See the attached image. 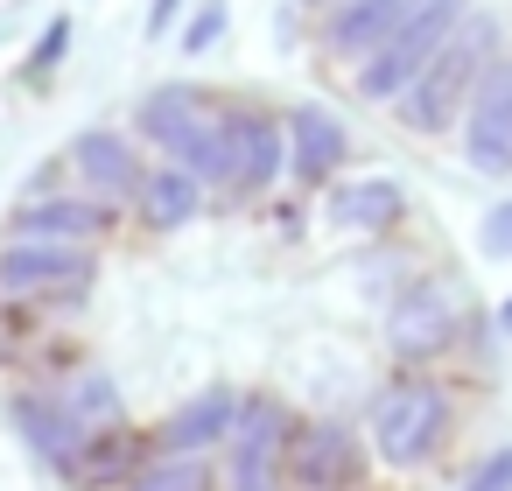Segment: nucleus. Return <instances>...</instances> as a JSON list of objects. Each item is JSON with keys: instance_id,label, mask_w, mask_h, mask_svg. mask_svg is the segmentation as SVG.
Returning <instances> with one entry per match:
<instances>
[{"instance_id": "aec40b11", "label": "nucleus", "mask_w": 512, "mask_h": 491, "mask_svg": "<svg viewBox=\"0 0 512 491\" xmlns=\"http://www.w3.org/2000/svg\"><path fill=\"white\" fill-rule=\"evenodd\" d=\"M71 477H134V442L127 435H92Z\"/></svg>"}, {"instance_id": "f257e3e1", "label": "nucleus", "mask_w": 512, "mask_h": 491, "mask_svg": "<svg viewBox=\"0 0 512 491\" xmlns=\"http://www.w3.org/2000/svg\"><path fill=\"white\" fill-rule=\"evenodd\" d=\"M141 127L190 169V176H204V183H232V120L204 99V92H190V85H169V92H155L148 106H141Z\"/></svg>"}, {"instance_id": "dca6fc26", "label": "nucleus", "mask_w": 512, "mask_h": 491, "mask_svg": "<svg viewBox=\"0 0 512 491\" xmlns=\"http://www.w3.org/2000/svg\"><path fill=\"white\" fill-rule=\"evenodd\" d=\"M288 134H295V176H302V183H323V176L344 162V127H337L323 106H302V113L288 120Z\"/></svg>"}, {"instance_id": "393cba45", "label": "nucleus", "mask_w": 512, "mask_h": 491, "mask_svg": "<svg viewBox=\"0 0 512 491\" xmlns=\"http://www.w3.org/2000/svg\"><path fill=\"white\" fill-rule=\"evenodd\" d=\"M498 323H505V330H512V302H505V309H498Z\"/></svg>"}, {"instance_id": "9d476101", "label": "nucleus", "mask_w": 512, "mask_h": 491, "mask_svg": "<svg viewBox=\"0 0 512 491\" xmlns=\"http://www.w3.org/2000/svg\"><path fill=\"white\" fill-rule=\"evenodd\" d=\"M15 421H22V435L36 442V456H43L50 470H78L92 428H85L64 400H15Z\"/></svg>"}, {"instance_id": "0eeeda50", "label": "nucleus", "mask_w": 512, "mask_h": 491, "mask_svg": "<svg viewBox=\"0 0 512 491\" xmlns=\"http://www.w3.org/2000/svg\"><path fill=\"white\" fill-rule=\"evenodd\" d=\"M281 435H288V421H281V407H246L239 414V428H232V491H274V477H281Z\"/></svg>"}, {"instance_id": "4be33fe9", "label": "nucleus", "mask_w": 512, "mask_h": 491, "mask_svg": "<svg viewBox=\"0 0 512 491\" xmlns=\"http://www.w3.org/2000/svg\"><path fill=\"white\" fill-rule=\"evenodd\" d=\"M64 43H71V29H64V22H50V36H43V43H36V57H29V78H43V71L64 57Z\"/></svg>"}, {"instance_id": "2eb2a0df", "label": "nucleus", "mask_w": 512, "mask_h": 491, "mask_svg": "<svg viewBox=\"0 0 512 491\" xmlns=\"http://www.w3.org/2000/svg\"><path fill=\"white\" fill-rule=\"evenodd\" d=\"M288 470H295L309 491H323V484H344V477H351V442H344V428H337V421H309V428H295Z\"/></svg>"}, {"instance_id": "f8f14e48", "label": "nucleus", "mask_w": 512, "mask_h": 491, "mask_svg": "<svg viewBox=\"0 0 512 491\" xmlns=\"http://www.w3.org/2000/svg\"><path fill=\"white\" fill-rule=\"evenodd\" d=\"M449 330H456V309H449V295H442V288H414V295L393 309V323H386V337H393L407 358L442 351V344H449Z\"/></svg>"}, {"instance_id": "4468645a", "label": "nucleus", "mask_w": 512, "mask_h": 491, "mask_svg": "<svg viewBox=\"0 0 512 491\" xmlns=\"http://www.w3.org/2000/svg\"><path fill=\"white\" fill-rule=\"evenodd\" d=\"M239 428V407H232V393H197L176 421H162V449L169 456H197V449H211V442H225Z\"/></svg>"}, {"instance_id": "6ab92c4d", "label": "nucleus", "mask_w": 512, "mask_h": 491, "mask_svg": "<svg viewBox=\"0 0 512 491\" xmlns=\"http://www.w3.org/2000/svg\"><path fill=\"white\" fill-rule=\"evenodd\" d=\"M134 491H211V470L204 456H162L134 477Z\"/></svg>"}, {"instance_id": "5701e85b", "label": "nucleus", "mask_w": 512, "mask_h": 491, "mask_svg": "<svg viewBox=\"0 0 512 491\" xmlns=\"http://www.w3.org/2000/svg\"><path fill=\"white\" fill-rule=\"evenodd\" d=\"M484 253H512V197L484 218Z\"/></svg>"}, {"instance_id": "39448f33", "label": "nucleus", "mask_w": 512, "mask_h": 491, "mask_svg": "<svg viewBox=\"0 0 512 491\" xmlns=\"http://www.w3.org/2000/svg\"><path fill=\"white\" fill-rule=\"evenodd\" d=\"M456 22H463V8H435V15H421V22H407L400 36H386V43L372 50V64L358 71V92H365V99H393V92H407V85L435 64V50L456 36Z\"/></svg>"}, {"instance_id": "f3484780", "label": "nucleus", "mask_w": 512, "mask_h": 491, "mask_svg": "<svg viewBox=\"0 0 512 491\" xmlns=\"http://www.w3.org/2000/svg\"><path fill=\"white\" fill-rule=\"evenodd\" d=\"M393 218H400V190L393 183H351V190L330 197V225H344V232H379Z\"/></svg>"}, {"instance_id": "412c9836", "label": "nucleus", "mask_w": 512, "mask_h": 491, "mask_svg": "<svg viewBox=\"0 0 512 491\" xmlns=\"http://www.w3.org/2000/svg\"><path fill=\"white\" fill-rule=\"evenodd\" d=\"M463 491H512V449H498V456H484L470 477H463Z\"/></svg>"}, {"instance_id": "9b49d317", "label": "nucleus", "mask_w": 512, "mask_h": 491, "mask_svg": "<svg viewBox=\"0 0 512 491\" xmlns=\"http://www.w3.org/2000/svg\"><path fill=\"white\" fill-rule=\"evenodd\" d=\"M71 162H78V176H85L92 190H106V197H127V190L141 197V183H148V176H141V155L127 148V134H106V127H99V134H78Z\"/></svg>"}, {"instance_id": "6e6552de", "label": "nucleus", "mask_w": 512, "mask_h": 491, "mask_svg": "<svg viewBox=\"0 0 512 491\" xmlns=\"http://www.w3.org/2000/svg\"><path fill=\"white\" fill-rule=\"evenodd\" d=\"M456 8V0H351V8L330 22V50H379L386 36H400L407 22Z\"/></svg>"}, {"instance_id": "ddd939ff", "label": "nucleus", "mask_w": 512, "mask_h": 491, "mask_svg": "<svg viewBox=\"0 0 512 491\" xmlns=\"http://www.w3.org/2000/svg\"><path fill=\"white\" fill-rule=\"evenodd\" d=\"M232 120V190H260L281 169V127L260 113H225Z\"/></svg>"}, {"instance_id": "b1692460", "label": "nucleus", "mask_w": 512, "mask_h": 491, "mask_svg": "<svg viewBox=\"0 0 512 491\" xmlns=\"http://www.w3.org/2000/svg\"><path fill=\"white\" fill-rule=\"evenodd\" d=\"M218 29H225V8H218V0H211V8H204V15H197V29H190V36H183V43H190V50H204V43H211V36H218Z\"/></svg>"}, {"instance_id": "a211bd4d", "label": "nucleus", "mask_w": 512, "mask_h": 491, "mask_svg": "<svg viewBox=\"0 0 512 491\" xmlns=\"http://www.w3.org/2000/svg\"><path fill=\"white\" fill-rule=\"evenodd\" d=\"M197 183H204V176H190V169H162V176H148V183H141V211H148V225H183V218L197 211Z\"/></svg>"}, {"instance_id": "f03ea898", "label": "nucleus", "mask_w": 512, "mask_h": 491, "mask_svg": "<svg viewBox=\"0 0 512 491\" xmlns=\"http://www.w3.org/2000/svg\"><path fill=\"white\" fill-rule=\"evenodd\" d=\"M442 421H449L442 386H428V379H393V386L372 400V449H379L393 470H407V463H421V456L442 442Z\"/></svg>"}, {"instance_id": "20e7f679", "label": "nucleus", "mask_w": 512, "mask_h": 491, "mask_svg": "<svg viewBox=\"0 0 512 491\" xmlns=\"http://www.w3.org/2000/svg\"><path fill=\"white\" fill-rule=\"evenodd\" d=\"M0 288L22 295V302H71L92 288V253L71 239H15L0 253Z\"/></svg>"}, {"instance_id": "7ed1b4c3", "label": "nucleus", "mask_w": 512, "mask_h": 491, "mask_svg": "<svg viewBox=\"0 0 512 491\" xmlns=\"http://www.w3.org/2000/svg\"><path fill=\"white\" fill-rule=\"evenodd\" d=\"M477 78H484V29H463V22H456V36L435 50V64L407 85V120L428 127V134L449 127V113L477 92Z\"/></svg>"}, {"instance_id": "1a4fd4ad", "label": "nucleus", "mask_w": 512, "mask_h": 491, "mask_svg": "<svg viewBox=\"0 0 512 491\" xmlns=\"http://www.w3.org/2000/svg\"><path fill=\"white\" fill-rule=\"evenodd\" d=\"M99 232H113V204H92V197H36V204L15 211V239H71V246H85Z\"/></svg>"}, {"instance_id": "423d86ee", "label": "nucleus", "mask_w": 512, "mask_h": 491, "mask_svg": "<svg viewBox=\"0 0 512 491\" xmlns=\"http://www.w3.org/2000/svg\"><path fill=\"white\" fill-rule=\"evenodd\" d=\"M463 148H470V169L484 176L512 169V64H491L477 78L470 113H463Z\"/></svg>"}]
</instances>
